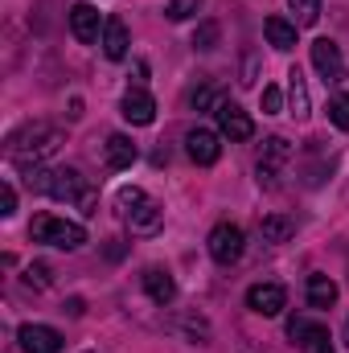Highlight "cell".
Returning a JSON list of instances; mask_svg holds the SVG:
<instances>
[{
  "label": "cell",
  "instance_id": "18",
  "mask_svg": "<svg viewBox=\"0 0 349 353\" xmlns=\"http://www.w3.org/2000/svg\"><path fill=\"white\" fill-rule=\"evenodd\" d=\"M169 329H173V333H185L189 345H210V321H206V316L185 312V316H173V321H169Z\"/></svg>",
  "mask_w": 349,
  "mask_h": 353
},
{
  "label": "cell",
  "instance_id": "21",
  "mask_svg": "<svg viewBox=\"0 0 349 353\" xmlns=\"http://www.w3.org/2000/svg\"><path fill=\"white\" fill-rule=\"evenodd\" d=\"M259 234H263V243H288L296 234V222L283 218V214H267L259 222Z\"/></svg>",
  "mask_w": 349,
  "mask_h": 353
},
{
  "label": "cell",
  "instance_id": "25",
  "mask_svg": "<svg viewBox=\"0 0 349 353\" xmlns=\"http://www.w3.org/2000/svg\"><path fill=\"white\" fill-rule=\"evenodd\" d=\"M189 103H193L197 111H210V107L218 111V107H222V103H218V87H214V83H201V87L189 94Z\"/></svg>",
  "mask_w": 349,
  "mask_h": 353
},
{
  "label": "cell",
  "instance_id": "11",
  "mask_svg": "<svg viewBox=\"0 0 349 353\" xmlns=\"http://www.w3.org/2000/svg\"><path fill=\"white\" fill-rule=\"evenodd\" d=\"M247 308L259 312V316H279V312L288 308V292H283L279 283H255V288L247 292Z\"/></svg>",
  "mask_w": 349,
  "mask_h": 353
},
{
  "label": "cell",
  "instance_id": "17",
  "mask_svg": "<svg viewBox=\"0 0 349 353\" xmlns=\"http://www.w3.org/2000/svg\"><path fill=\"white\" fill-rule=\"evenodd\" d=\"M263 33H267V41H271L279 54L296 50V21H283V17H267V21H263Z\"/></svg>",
  "mask_w": 349,
  "mask_h": 353
},
{
  "label": "cell",
  "instance_id": "2",
  "mask_svg": "<svg viewBox=\"0 0 349 353\" xmlns=\"http://www.w3.org/2000/svg\"><path fill=\"white\" fill-rule=\"evenodd\" d=\"M115 210H119V218L132 226V234H157V230L165 226L161 201H152L140 185H123V189L115 193Z\"/></svg>",
  "mask_w": 349,
  "mask_h": 353
},
{
  "label": "cell",
  "instance_id": "31",
  "mask_svg": "<svg viewBox=\"0 0 349 353\" xmlns=\"http://www.w3.org/2000/svg\"><path fill=\"white\" fill-rule=\"evenodd\" d=\"M346 341H349V321H346Z\"/></svg>",
  "mask_w": 349,
  "mask_h": 353
},
{
  "label": "cell",
  "instance_id": "5",
  "mask_svg": "<svg viewBox=\"0 0 349 353\" xmlns=\"http://www.w3.org/2000/svg\"><path fill=\"white\" fill-rule=\"evenodd\" d=\"M50 197H58V201H79L83 214H94V205H99V193L87 185V176L79 173V169H54Z\"/></svg>",
  "mask_w": 349,
  "mask_h": 353
},
{
  "label": "cell",
  "instance_id": "28",
  "mask_svg": "<svg viewBox=\"0 0 349 353\" xmlns=\"http://www.w3.org/2000/svg\"><path fill=\"white\" fill-rule=\"evenodd\" d=\"M283 111V94L279 87H263V115H279Z\"/></svg>",
  "mask_w": 349,
  "mask_h": 353
},
{
  "label": "cell",
  "instance_id": "27",
  "mask_svg": "<svg viewBox=\"0 0 349 353\" xmlns=\"http://www.w3.org/2000/svg\"><path fill=\"white\" fill-rule=\"evenodd\" d=\"M197 8H201V0H169L165 17H169V21H189V17H193Z\"/></svg>",
  "mask_w": 349,
  "mask_h": 353
},
{
  "label": "cell",
  "instance_id": "16",
  "mask_svg": "<svg viewBox=\"0 0 349 353\" xmlns=\"http://www.w3.org/2000/svg\"><path fill=\"white\" fill-rule=\"evenodd\" d=\"M99 46H103V54H107L111 62H123V58H128V46H132V41H128V25H123L119 17H107Z\"/></svg>",
  "mask_w": 349,
  "mask_h": 353
},
{
  "label": "cell",
  "instance_id": "20",
  "mask_svg": "<svg viewBox=\"0 0 349 353\" xmlns=\"http://www.w3.org/2000/svg\"><path fill=\"white\" fill-rule=\"evenodd\" d=\"M304 296H308L312 308H333V304H337V283H333L329 275H308Z\"/></svg>",
  "mask_w": 349,
  "mask_h": 353
},
{
  "label": "cell",
  "instance_id": "23",
  "mask_svg": "<svg viewBox=\"0 0 349 353\" xmlns=\"http://www.w3.org/2000/svg\"><path fill=\"white\" fill-rule=\"evenodd\" d=\"M329 123H333V128H341V132H349V94H346V90L329 99Z\"/></svg>",
  "mask_w": 349,
  "mask_h": 353
},
{
  "label": "cell",
  "instance_id": "32",
  "mask_svg": "<svg viewBox=\"0 0 349 353\" xmlns=\"http://www.w3.org/2000/svg\"><path fill=\"white\" fill-rule=\"evenodd\" d=\"M87 353H90V350H87Z\"/></svg>",
  "mask_w": 349,
  "mask_h": 353
},
{
  "label": "cell",
  "instance_id": "22",
  "mask_svg": "<svg viewBox=\"0 0 349 353\" xmlns=\"http://www.w3.org/2000/svg\"><path fill=\"white\" fill-rule=\"evenodd\" d=\"M288 99H292V115H296V119H308V87H304L300 66L288 70Z\"/></svg>",
  "mask_w": 349,
  "mask_h": 353
},
{
  "label": "cell",
  "instance_id": "30",
  "mask_svg": "<svg viewBox=\"0 0 349 353\" xmlns=\"http://www.w3.org/2000/svg\"><path fill=\"white\" fill-rule=\"evenodd\" d=\"M29 283L46 288V283H50V267H46V263H33V267H29Z\"/></svg>",
  "mask_w": 349,
  "mask_h": 353
},
{
  "label": "cell",
  "instance_id": "4",
  "mask_svg": "<svg viewBox=\"0 0 349 353\" xmlns=\"http://www.w3.org/2000/svg\"><path fill=\"white\" fill-rule=\"evenodd\" d=\"M210 259L222 267L239 263L243 259V251H247V234H243V226L239 222H218L214 230H210Z\"/></svg>",
  "mask_w": 349,
  "mask_h": 353
},
{
  "label": "cell",
  "instance_id": "15",
  "mask_svg": "<svg viewBox=\"0 0 349 353\" xmlns=\"http://www.w3.org/2000/svg\"><path fill=\"white\" fill-rule=\"evenodd\" d=\"M144 292H148V300L161 304V308H169L177 300V283L165 267H148V271H144Z\"/></svg>",
  "mask_w": 349,
  "mask_h": 353
},
{
  "label": "cell",
  "instance_id": "12",
  "mask_svg": "<svg viewBox=\"0 0 349 353\" xmlns=\"http://www.w3.org/2000/svg\"><path fill=\"white\" fill-rule=\"evenodd\" d=\"M119 111H123V119L132 123V128H148L152 119H157V103H152V94L144 87H132L123 94V103H119Z\"/></svg>",
  "mask_w": 349,
  "mask_h": 353
},
{
  "label": "cell",
  "instance_id": "19",
  "mask_svg": "<svg viewBox=\"0 0 349 353\" xmlns=\"http://www.w3.org/2000/svg\"><path fill=\"white\" fill-rule=\"evenodd\" d=\"M136 157H140V152H136V144H132L128 136H119V132L107 136V169H132Z\"/></svg>",
  "mask_w": 349,
  "mask_h": 353
},
{
  "label": "cell",
  "instance_id": "9",
  "mask_svg": "<svg viewBox=\"0 0 349 353\" xmlns=\"http://www.w3.org/2000/svg\"><path fill=\"white\" fill-rule=\"evenodd\" d=\"M214 115H218V132H222L230 144H243V140L255 136V123H251V115H247L239 103H222Z\"/></svg>",
  "mask_w": 349,
  "mask_h": 353
},
{
  "label": "cell",
  "instance_id": "26",
  "mask_svg": "<svg viewBox=\"0 0 349 353\" xmlns=\"http://www.w3.org/2000/svg\"><path fill=\"white\" fill-rule=\"evenodd\" d=\"M218 33H222L218 21H201L197 33H193V46H197V50H214V46H218Z\"/></svg>",
  "mask_w": 349,
  "mask_h": 353
},
{
  "label": "cell",
  "instance_id": "14",
  "mask_svg": "<svg viewBox=\"0 0 349 353\" xmlns=\"http://www.w3.org/2000/svg\"><path fill=\"white\" fill-rule=\"evenodd\" d=\"M103 17H99V8H90V4H74L70 8V33L83 41V46H94V41H103Z\"/></svg>",
  "mask_w": 349,
  "mask_h": 353
},
{
  "label": "cell",
  "instance_id": "24",
  "mask_svg": "<svg viewBox=\"0 0 349 353\" xmlns=\"http://www.w3.org/2000/svg\"><path fill=\"white\" fill-rule=\"evenodd\" d=\"M296 12V25H317L321 21V0H288Z\"/></svg>",
  "mask_w": 349,
  "mask_h": 353
},
{
  "label": "cell",
  "instance_id": "7",
  "mask_svg": "<svg viewBox=\"0 0 349 353\" xmlns=\"http://www.w3.org/2000/svg\"><path fill=\"white\" fill-rule=\"evenodd\" d=\"M288 161H292V144H288L283 136H271V140L263 144L259 165H255L263 189H275V185H279V173H283V165H288Z\"/></svg>",
  "mask_w": 349,
  "mask_h": 353
},
{
  "label": "cell",
  "instance_id": "13",
  "mask_svg": "<svg viewBox=\"0 0 349 353\" xmlns=\"http://www.w3.org/2000/svg\"><path fill=\"white\" fill-rule=\"evenodd\" d=\"M17 337H21L25 353H62V333L50 325H21Z\"/></svg>",
  "mask_w": 349,
  "mask_h": 353
},
{
  "label": "cell",
  "instance_id": "1",
  "mask_svg": "<svg viewBox=\"0 0 349 353\" xmlns=\"http://www.w3.org/2000/svg\"><path fill=\"white\" fill-rule=\"evenodd\" d=\"M58 144H62V132L54 128V123H25V128H17L12 136H8V157H12V165H21V169H29V165H41V161H50L54 152H58Z\"/></svg>",
  "mask_w": 349,
  "mask_h": 353
},
{
  "label": "cell",
  "instance_id": "10",
  "mask_svg": "<svg viewBox=\"0 0 349 353\" xmlns=\"http://www.w3.org/2000/svg\"><path fill=\"white\" fill-rule=\"evenodd\" d=\"M185 152H189L193 165H214V161L222 157V140H218V132H210V128H193V132L185 136Z\"/></svg>",
  "mask_w": 349,
  "mask_h": 353
},
{
  "label": "cell",
  "instance_id": "3",
  "mask_svg": "<svg viewBox=\"0 0 349 353\" xmlns=\"http://www.w3.org/2000/svg\"><path fill=\"white\" fill-rule=\"evenodd\" d=\"M29 239L33 243H46V247H58V251H79L87 243V230H83V222H66V218H54V214H37L33 226H29Z\"/></svg>",
  "mask_w": 349,
  "mask_h": 353
},
{
  "label": "cell",
  "instance_id": "8",
  "mask_svg": "<svg viewBox=\"0 0 349 353\" xmlns=\"http://www.w3.org/2000/svg\"><path fill=\"white\" fill-rule=\"evenodd\" d=\"M312 66H317V74L325 79V83H346V58H341V50L329 41V37H317L312 41Z\"/></svg>",
  "mask_w": 349,
  "mask_h": 353
},
{
  "label": "cell",
  "instance_id": "6",
  "mask_svg": "<svg viewBox=\"0 0 349 353\" xmlns=\"http://www.w3.org/2000/svg\"><path fill=\"white\" fill-rule=\"evenodd\" d=\"M288 337H292L296 350H304V353H337L329 329L321 321H308V316H292L288 321Z\"/></svg>",
  "mask_w": 349,
  "mask_h": 353
},
{
  "label": "cell",
  "instance_id": "29",
  "mask_svg": "<svg viewBox=\"0 0 349 353\" xmlns=\"http://www.w3.org/2000/svg\"><path fill=\"white\" fill-rule=\"evenodd\" d=\"M0 214H4V218H12V214H17V189H12V185H4V189H0Z\"/></svg>",
  "mask_w": 349,
  "mask_h": 353
}]
</instances>
